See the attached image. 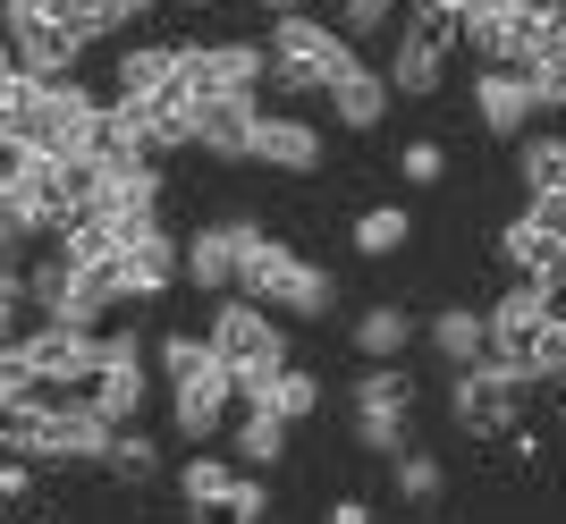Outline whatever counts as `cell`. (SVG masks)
<instances>
[{"instance_id": "obj_11", "label": "cell", "mask_w": 566, "mask_h": 524, "mask_svg": "<svg viewBox=\"0 0 566 524\" xmlns=\"http://www.w3.org/2000/svg\"><path fill=\"white\" fill-rule=\"evenodd\" d=\"M153 347L136 331H102V373H94V406L111 423H144V398H153Z\"/></svg>"}, {"instance_id": "obj_18", "label": "cell", "mask_w": 566, "mask_h": 524, "mask_svg": "<svg viewBox=\"0 0 566 524\" xmlns=\"http://www.w3.org/2000/svg\"><path fill=\"white\" fill-rule=\"evenodd\" d=\"M558 313V296H549L542 280H516V287H499V305H491V356H524L533 338H542V322Z\"/></svg>"}, {"instance_id": "obj_31", "label": "cell", "mask_w": 566, "mask_h": 524, "mask_svg": "<svg viewBox=\"0 0 566 524\" xmlns=\"http://www.w3.org/2000/svg\"><path fill=\"white\" fill-rule=\"evenodd\" d=\"M271 415H287V423H313L322 415V373H305V364H280V381H271Z\"/></svg>"}, {"instance_id": "obj_8", "label": "cell", "mask_w": 566, "mask_h": 524, "mask_svg": "<svg viewBox=\"0 0 566 524\" xmlns=\"http://www.w3.org/2000/svg\"><path fill=\"white\" fill-rule=\"evenodd\" d=\"M237 415H245V398H237L229 356H212L203 373H187V381H169V423H178V440H195V449H212Z\"/></svg>"}, {"instance_id": "obj_6", "label": "cell", "mask_w": 566, "mask_h": 524, "mask_svg": "<svg viewBox=\"0 0 566 524\" xmlns=\"http://www.w3.org/2000/svg\"><path fill=\"white\" fill-rule=\"evenodd\" d=\"M465 43L457 34V18H440V9H415V18L398 25V43H389V85H398L406 102H431L440 85H449V51Z\"/></svg>"}, {"instance_id": "obj_44", "label": "cell", "mask_w": 566, "mask_h": 524, "mask_svg": "<svg viewBox=\"0 0 566 524\" xmlns=\"http://www.w3.org/2000/svg\"><path fill=\"white\" fill-rule=\"evenodd\" d=\"M187 9H212V0H187Z\"/></svg>"}, {"instance_id": "obj_17", "label": "cell", "mask_w": 566, "mask_h": 524, "mask_svg": "<svg viewBox=\"0 0 566 524\" xmlns=\"http://www.w3.org/2000/svg\"><path fill=\"white\" fill-rule=\"evenodd\" d=\"M322 102H331V119L347 127V136H373V127L389 119L398 85H389V69H364V60H347V69H338V85H331Z\"/></svg>"}, {"instance_id": "obj_42", "label": "cell", "mask_w": 566, "mask_h": 524, "mask_svg": "<svg viewBox=\"0 0 566 524\" xmlns=\"http://www.w3.org/2000/svg\"><path fill=\"white\" fill-rule=\"evenodd\" d=\"M254 9H271V18H287V9H305V0H254Z\"/></svg>"}, {"instance_id": "obj_29", "label": "cell", "mask_w": 566, "mask_h": 524, "mask_svg": "<svg viewBox=\"0 0 566 524\" xmlns=\"http://www.w3.org/2000/svg\"><path fill=\"white\" fill-rule=\"evenodd\" d=\"M102 474H111V482H161V440H153L144 423H118L111 457H102Z\"/></svg>"}, {"instance_id": "obj_39", "label": "cell", "mask_w": 566, "mask_h": 524, "mask_svg": "<svg viewBox=\"0 0 566 524\" xmlns=\"http://www.w3.org/2000/svg\"><path fill=\"white\" fill-rule=\"evenodd\" d=\"M322 524H380V516L364 500H331V507H322Z\"/></svg>"}, {"instance_id": "obj_41", "label": "cell", "mask_w": 566, "mask_h": 524, "mask_svg": "<svg viewBox=\"0 0 566 524\" xmlns=\"http://www.w3.org/2000/svg\"><path fill=\"white\" fill-rule=\"evenodd\" d=\"M118 9H127V25H136V18H153V9H161V0H118Z\"/></svg>"}, {"instance_id": "obj_33", "label": "cell", "mask_w": 566, "mask_h": 524, "mask_svg": "<svg viewBox=\"0 0 566 524\" xmlns=\"http://www.w3.org/2000/svg\"><path fill=\"white\" fill-rule=\"evenodd\" d=\"M398 178H406V187H440V178H449V144L406 136V144H398Z\"/></svg>"}, {"instance_id": "obj_10", "label": "cell", "mask_w": 566, "mask_h": 524, "mask_svg": "<svg viewBox=\"0 0 566 524\" xmlns=\"http://www.w3.org/2000/svg\"><path fill=\"white\" fill-rule=\"evenodd\" d=\"M127 245H118V287H127V305H161L169 287L187 280V238H169L161 220H118Z\"/></svg>"}, {"instance_id": "obj_22", "label": "cell", "mask_w": 566, "mask_h": 524, "mask_svg": "<svg viewBox=\"0 0 566 524\" xmlns=\"http://www.w3.org/2000/svg\"><path fill=\"white\" fill-rule=\"evenodd\" d=\"M237 482H245V465H229V457L195 449L187 465H178V500H187V516H229Z\"/></svg>"}, {"instance_id": "obj_35", "label": "cell", "mask_w": 566, "mask_h": 524, "mask_svg": "<svg viewBox=\"0 0 566 524\" xmlns=\"http://www.w3.org/2000/svg\"><path fill=\"white\" fill-rule=\"evenodd\" d=\"M262 516H271V482L245 465V482H237V500H229V516H220V524H262Z\"/></svg>"}, {"instance_id": "obj_24", "label": "cell", "mask_w": 566, "mask_h": 524, "mask_svg": "<svg viewBox=\"0 0 566 524\" xmlns=\"http://www.w3.org/2000/svg\"><path fill=\"white\" fill-rule=\"evenodd\" d=\"M111 85L127 102L169 94V85H178V43H127V51H118V69H111Z\"/></svg>"}, {"instance_id": "obj_28", "label": "cell", "mask_w": 566, "mask_h": 524, "mask_svg": "<svg viewBox=\"0 0 566 524\" xmlns=\"http://www.w3.org/2000/svg\"><path fill=\"white\" fill-rule=\"evenodd\" d=\"M516 178H524V195H566V136L558 127H533L516 144Z\"/></svg>"}, {"instance_id": "obj_5", "label": "cell", "mask_w": 566, "mask_h": 524, "mask_svg": "<svg viewBox=\"0 0 566 524\" xmlns=\"http://www.w3.org/2000/svg\"><path fill=\"white\" fill-rule=\"evenodd\" d=\"M347 415H355V449L364 457H398L415 449V373L406 364H364L347 389Z\"/></svg>"}, {"instance_id": "obj_26", "label": "cell", "mask_w": 566, "mask_h": 524, "mask_svg": "<svg viewBox=\"0 0 566 524\" xmlns=\"http://www.w3.org/2000/svg\"><path fill=\"white\" fill-rule=\"evenodd\" d=\"M389 491H398L406 507H440V500H449V465H440V457L415 440V449L389 457Z\"/></svg>"}, {"instance_id": "obj_34", "label": "cell", "mask_w": 566, "mask_h": 524, "mask_svg": "<svg viewBox=\"0 0 566 524\" xmlns=\"http://www.w3.org/2000/svg\"><path fill=\"white\" fill-rule=\"evenodd\" d=\"M338 25H347V43H373L398 25V0H338Z\"/></svg>"}, {"instance_id": "obj_21", "label": "cell", "mask_w": 566, "mask_h": 524, "mask_svg": "<svg viewBox=\"0 0 566 524\" xmlns=\"http://www.w3.org/2000/svg\"><path fill=\"white\" fill-rule=\"evenodd\" d=\"M347 338H355V356H364V364H398L406 347L423 338V322H415L406 305H389V296H380V305L355 313V331H347Z\"/></svg>"}, {"instance_id": "obj_14", "label": "cell", "mask_w": 566, "mask_h": 524, "mask_svg": "<svg viewBox=\"0 0 566 524\" xmlns=\"http://www.w3.org/2000/svg\"><path fill=\"white\" fill-rule=\"evenodd\" d=\"M473 119L491 127L499 144H524L533 136V119H542V85H533V69H473Z\"/></svg>"}, {"instance_id": "obj_43", "label": "cell", "mask_w": 566, "mask_h": 524, "mask_svg": "<svg viewBox=\"0 0 566 524\" xmlns=\"http://www.w3.org/2000/svg\"><path fill=\"white\" fill-rule=\"evenodd\" d=\"M25 524H69V516H25Z\"/></svg>"}, {"instance_id": "obj_7", "label": "cell", "mask_w": 566, "mask_h": 524, "mask_svg": "<svg viewBox=\"0 0 566 524\" xmlns=\"http://www.w3.org/2000/svg\"><path fill=\"white\" fill-rule=\"evenodd\" d=\"M178 85L195 102H229L271 85V43H178Z\"/></svg>"}, {"instance_id": "obj_15", "label": "cell", "mask_w": 566, "mask_h": 524, "mask_svg": "<svg viewBox=\"0 0 566 524\" xmlns=\"http://www.w3.org/2000/svg\"><path fill=\"white\" fill-rule=\"evenodd\" d=\"M76 34L60 18H51L43 0H9V69L25 76H76Z\"/></svg>"}, {"instance_id": "obj_20", "label": "cell", "mask_w": 566, "mask_h": 524, "mask_svg": "<svg viewBox=\"0 0 566 524\" xmlns=\"http://www.w3.org/2000/svg\"><path fill=\"white\" fill-rule=\"evenodd\" d=\"M254 127H262V94L203 102V136H195V153H212V161H254Z\"/></svg>"}, {"instance_id": "obj_16", "label": "cell", "mask_w": 566, "mask_h": 524, "mask_svg": "<svg viewBox=\"0 0 566 524\" xmlns=\"http://www.w3.org/2000/svg\"><path fill=\"white\" fill-rule=\"evenodd\" d=\"M254 161H262V169H280V178H313V169L331 161V136H322L305 111H262V127H254Z\"/></svg>"}, {"instance_id": "obj_23", "label": "cell", "mask_w": 566, "mask_h": 524, "mask_svg": "<svg viewBox=\"0 0 566 524\" xmlns=\"http://www.w3.org/2000/svg\"><path fill=\"white\" fill-rule=\"evenodd\" d=\"M271 313H287V322H331V313H338V271H322L313 254H296V271L280 280Z\"/></svg>"}, {"instance_id": "obj_32", "label": "cell", "mask_w": 566, "mask_h": 524, "mask_svg": "<svg viewBox=\"0 0 566 524\" xmlns=\"http://www.w3.org/2000/svg\"><path fill=\"white\" fill-rule=\"evenodd\" d=\"M43 9L69 25L76 43H102V34H118V25H127V9H118V0H43Z\"/></svg>"}, {"instance_id": "obj_25", "label": "cell", "mask_w": 566, "mask_h": 524, "mask_svg": "<svg viewBox=\"0 0 566 524\" xmlns=\"http://www.w3.org/2000/svg\"><path fill=\"white\" fill-rule=\"evenodd\" d=\"M287 415H271V406H245V415H237L229 423V449H237V465H254V474H271V465H280L287 457Z\"/></svg>"}, {"instance_id": "obj_30", "label": "cell", "mask_w": 566, "mask_h": 524, "mask_svg": "<svg viewBox=\"0 0 566 524\" xmlns=\"http://www.w3.org/2000/svg\"><path fill=\"white\" fill-rule=\"evenodd\" d=\"M220 347H212V331H161L153 338V364H161V381H187V373H203Z\"/></svg>"}, {"instance_id": "obj_19", "label": "cell", "mask_w": 566, "mask_h": 524, "mask_svg": "<svg viewBox=\"0 0 566 524\" xmlns=\"http://www.w3.org/2000/svg\"><path fill=\"white\" fill-rule=\"evenodd\" d=\"M423 347L449 364V373L482 364V356H491V305H440V313L423 322Z\"/></svg>"}, {"instance_id": "obj_37", "label": "cell", "mask_w": 566, "mask_h": 524, "mask_svg": "<svg viewBox=\"0 0 566 524\" xmlns=\"http://www.w3.org/2000/svg\"><path fill=\"white\" fill-rule=\"evenodd\" d=\"M533 85H542V111H558V119H566V60H542Z\"/></svg>"}, {"instance_id": "obj_36", "label": "cell", "mask_w": 566, "mask_h": 524, "mask_svg": "<svg viewBox=\"0 0 566 524\" xmlns=\"http://www.w3.org/2000/svg\"><path fill=\"white\" fill-rule=\"evenodd\" d=\"M524 220H533L542 238H558V245H566V195H524Z\"/></svg>"}, {"instance_id": "obj_38", "label": "cell", "mask_w": 566, "mask_h": 524, "mask_svg": "<svg viewBox=\"0 0 566 524\" xmlns=\"http://www.w3.org/2000/svg\"><path fill=\"white\" fill-rule=\"evenodd\" d=\"M0 500H34V457H9V465H0Z\"/></svg>"}, {"instance_id": "obj_12", "label": "cell", "mask_w": 566, "mask_h": 524, "mask_svg": "<svg viewBox=\"0 0 566 524\" xmlns=\"http://www.w3.org/2000/svg\"><path fill=\"white\" fill-rule=\"evenodd\" d=\"M0 347H18L60 389H94V373H102V331H76V322H34L25 338H0Z\"/></svg>"}, {"instance_id": "obj_40", "label": "cell", "mask_w": 566, "mask_h": 524, "mask_svg": "<svg viewBox=\"0 0 566 524\" xmlns=\"http://www.w3.org/2000/svg\"><path fill=\"white\" fill-rule=\"evenodd\" d=\"M431 9H440V18H457V25H465V18H482L491 0H431Z\"/></svg>"}, {"instance_id": "obj_3", "label": "cell", "mask_w": 566, "mask_h": 524, "mask_svg": "<svg viewBox=\"0 0 566 524\" xmlns=\"http://www.w3.org/2000/svg\"><path fill=\"white\" fill-rule=\"evenodd\" d=\"M347 60H355V43L338 18H305V9L271 18V94L280 102H322Z\"/></svg>"}, {"instance_id": "obj_13", "label": "cell", "mask_w": 566, "mask_h": 524, "mask_svg": "<svg viewBox=\"0 0 566 524\" xmlns=\"http://www.w3.org/2000/svg\"><path fill=\"white\" fill-rule=\"evenodd\" d=\"M262 220L254 212H229V220H203L187 238V287H203V296H237V280H245V245H254Z\"/></svg>"}, {"instance_id": "obj_2", "label": "cell", "mask_w": 566, "mask_h": 524, "mask_svg": "<svg viewBox=\"0 0 566 524\" xmlns=\"http://www.w3.org/2000/svg\"><path fill=\"white\" fill-rule=\"evenodd\" d=\"M0 440L9 457H34V465H102L118 423L94 406V389H60L43 415H0Z\"/></svg>"}, {"instance_id": "obj_9", "label": "cell", "mask_w": 566, "mask_h": 524, "mask_svg": "<svg viewBox=\"0 0 566 524\" xmlns=\"http://www.w3.org/2000/svg\"><path fill=\"white\" fill-rule=\"evenodd\" d=\"M212 347L245 373V364H296L287 356V313H271L262 296H212Z\"/></svg>"}, {"instance_id": "obj_27", "label": "cell", "mask_w": 566, "mask_h": 524, "mask_svg": "<svg viewBox=\"0 0 566 524\" xmlns=\"http://www.w3.org/2000/svg\"><path fill=\"white\" fill-rule=\"evenodd\" d=\"M415 245V212L406 203H364L355 212V254L364 262H389V254H406Z\"/></svg>"}, {"instance_id": "obj_4", "label": "cell", "mask_w": 566, "mask_h": 524, "mask_svg": "<svg viewBox=\"0 0 566 524\" xmlns=\"http://www.w3.org/2000/svg\"><path fill=\"white\" fill-rule=\"evenodd\" d=\"M533 364L524 356H482L465 364V373H449V423L465 431V440H507V431L524 423V398H533Z\"/></svg>"}, {"instance_id": "obj_1", "label": "cell", "mask_w": 566, "mask_h": 524, "mask_svg": "<svg viewBox=\"0 0 566 524\" xmlns=\"http://www.w3.org/2000/svg\"><path fill=\"white\" fill-rule=\"evenodd\" d=\"M111 136V102L76 76H0V144L18 153H51V161H94Z\"/></svg>"}]
</instances>
